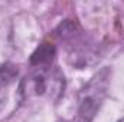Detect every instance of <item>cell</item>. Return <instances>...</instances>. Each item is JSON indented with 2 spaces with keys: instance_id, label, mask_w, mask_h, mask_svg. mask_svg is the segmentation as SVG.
<instances>
[{
  "instance_id": "obj_1",
  "label": "cell",
  "mask_w": 124,
  "mask_h": 122,
  "mask_svg": "<svg viewBox=\"0 0 124 122\" xmlns=\"http://www.w3.org/2000/svg\"><path fill=\"white\" fill-rule=\"evenodd\" d=\"M63 75L58 70V68H52V65H45L35 66V69L22 82L20 92L25 96H59L63 92Z\"/></svg>"
},
{
  "instance_id": "obj_2",
  "label": "cell",
  "mask_w": 124,
  "mask_h": 122,
  "mask_svg": "<svg viewBox=\"0 0 124 122\" xmlns=\"http://www.w3.org/2000/svg\"><path fill=\"white\" fill-rule=\"evenodd\" d=\"M110 70L102 69L94 75L90 82L81 89L78 98V114L85 122H90L100 109L110 83Z\"/></svg>"
},
{
  "instance_id": "obj_3",
  "label": "cell",
  "mask_w": 124,
  "mask_h": 122,
  "mask_svg": "<svg viewBox=\"0 0 124 122\" xmlns=\"http://www.w3.org/2000/svg\"><path fill=\"white\" fill-rule=\"evenodd\" d=\"M55 56V47L52 45H42L39 46L35 53L31 56L32 66H45V65H52Z\"/></svg>"
},
{
  "instance_id": "obj_4",
  "label": "cell",
  "mask_w": 124,
  "mask_h": 122,
  "mask_svg": "<svg viewBox=\"0 0 124 122\" xmlns=\"http://www.w3.org/2000/svg\"><path fill=\"white\" fill-rule=\"evenodd\" d=\"M16 76H17V69L13 65L0 66V88H3L4 85L10 83Z\"/></svg>"
},
{
  "instance_id": "obj_5",
  "label": "cell",
  "mask_w": 124,
  "mask_h": 122,
  "mask_svg": "<svg viewBox=\"0 0 124 122\" xmlns=\"http://www.w3.org/2000/svg\"><path fill=\"white\" fill-rule=\"evenodd\" d=\"M118 122H124V118H123V119H120V121H118Z\"/></svg>"
}]
</instances>
